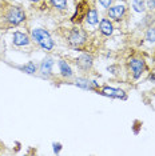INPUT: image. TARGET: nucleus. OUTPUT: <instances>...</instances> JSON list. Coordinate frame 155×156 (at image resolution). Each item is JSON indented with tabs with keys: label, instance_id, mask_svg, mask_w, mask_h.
<instances>
[{
	"label": "nucleus",
	"instance_id": "0eeeda50",
	"mask_svg": "<svg viewBox=\"0 0 155 156\" xmlns=\"http://www.w3.org/2000/svg\"><path fill=\"white\" fill-rule=\"evenodd\" d=\"M78 66L80 67V68H83V69H88L91 66H92V58H91L90 55H87V54H84L82 56H79L78 58Z\"/></svg>",
	"mask_w": 155,
	"mask_h": 156
},
{
	"label": "nucleus",
	"instance_id": "f8f14e48",
	"mask_svg": "<svg viewBox=\"0 0 155 156\" xmlns=\"http://www.w3.org/2000/svg\"><path fill=\"white\" fill-rule=\"evenodd\" d=\"M75 84L80 88H84V90H92L95 86V81H90L87 79H83V77H79V79H76Z\"/></svg>",
	"mask_w": 155,
	"mask_h": 156
},
{
	"label": "nucleus",
	"instance_id": "412c9836",
	"mask_svg": "<svg viewBox=\"0 0 155 156\" xmlns=\"http://www.w3.org/2000/svg\"><path fill=\"white\" fill-rule=\"evenodd\" d=\"M32 2H39V0H32Z\"/></svg>",
	"mask_w": 155,
	"mask_h": 156
},
{
	"label": "nucleus",
	"instance_id": "f03ea898",
	"mask_svg": "<svg viewBox=\"0 0 155 156\" xmlns=\"http://www.w3.org/2000/svg\"><path fill=\"white\" fill-rule=\"evenodd\" d=\"M26 19V13L22 8H19V7H12V8H9V11L7 12V20H8L11 24H20L23 22V20Z\"/></svg>",
	"mask_w": 155,
	"mask_h": 156
},
{
	"label": "nucleus",
	"instance_id": "4be33fe9",
	"mask_svg": "<svg viewBox=\"0 0 155 156\" xmlns=\"http://www.w3.org/2000/svg\"><path fill=\"white\" fill-rule=\"evenodd\" d=\"M0 45H2V41H0Z\"/></svg>",
	"mask_w": 155,
	"mask_h": 156
},
{
	"label": "nucleus",
	"instance_id": "ddd939ff",
	"mask_svg": "<svg viewBox=\"0 0 155 156\" xmlns=\"http://www.w3.org/2000/svg\"><path fill=\"white\" fill-rule=\"evenodd\" d=\"M86 19H87V23L91 24V26H95V24L98 23V12L95 11V9H91V11H88V13H87V16H86Z\"/></svg>",
	"mask_w": 155,
	"mask_h": 156
},
{
	"label": "nucleus",
	"instance_id": "6e6552de",
	"mask_svg": "<svg viewBox=\"0 0 155 156\" xmlns=\"http://www.w3.org/2000/svg\"><path fill=\"white\" fill-rule=\"evenodd\" d=\"M30 43V39L27 35H24L22 32H15L13 34V44L17 47H22V45H27Z\"/></svg>",
	"mask_w": 155,
	"mask_h": 156
},
{
	"label": "nucleus",
	"instance_id": "9b49d317",
	"mask_svg": "<svg viewBox=\"0 0 155 156\" xmlns=\"http://www.w3.org/2000/svg\"><path fill=\"white\" fill-rule=\"evenodd\" d=\"M99 28H100V32L103 35H107V36H108V35L112 34V24L110 23V20H107V19L102 20Z\"/></svg>",
	"mask_w": 155,
	"mask_h": 156
},
{
	"label": "nucleus",
	"instance_id": "1a4fd4ad",
	"mask_svg": "<svg viewBox=\"0 0 155 156\" xmlns=\"http://www.w3.org/2000/svg\"><path fill=\"white\" fill-rule=\"evenodd\" d=\"M103 94L107 95V96H111V98H122V99L126 98L124 92L122 90H115V88H110V87L103 88Z\"/></svg>",
	"mask_w": 155,
	"mask_h": 156
},
{
	"label": "nucleus",
	"instance_id": "20e7f679",
	"mask_svg": "<svg viewBox=\"0 0 155 156\" xmlns=\"http://www.w3.org/2000/svg\"><path fill=\"white\" fill-rule=\"evenodd\" d=\"M128 66H130V68L132 69L134 77L138 79V77L142 75V72L144 69V63L142 62V60H139V59H131L128 62Z\"/></svg>",
	"mask_w": 155,
	"mask_h": 156
},
{
	"label": "nucleus",
	"instance_id": "423d86ee",
	"mask_svg": "<svg viewBox=\"0 0 155 156\" xmlns=\"http://www.w3.org/2000/svg\"><path fill=\"white\" fill-rule=\"evenodd\" d=\"M124 11H126L124 5H115V7H112V8L108 9V16L114 20H119L123 16Z\"/></svg>",
	"mask_w": 155,
	"mask_h": 156
},
{
	"label": "nucleus",
	"instance_id": "a211bd4d",
	"mask_svg": "<svg viewBox=\"0 0 155 156\" xmlns=\"http://www.w3.org/2000/svg\"><path fill=\"white\" fill-rule=\"evenodd\" d=\"M144 4L147 5V8L153 9V8H155V0H146V3H144Z\"/></svg>",
	"mask_w": 155,
	"mask_h": 156
},
{
	"label": "nucleus",
	"instance_id": "4468645a",
	"mask_svg": "<svg viewBox=\"0 0 155 156\" xmlns=\"http://www.w3.org/2000/svg\"><path fill=\"white\" fill-rule=\"evenodd\" d=\"M132 8L136 12H143L144 11V2L143 0H132Z\"/></svg>",
	"mask_w": 155,
	"mask_h": 156
},
{
	"label": "nucleus",
	"instance_id": "f3484780",
	"mask_svg": "<svg viewBox=\"0 0 155 156\" xmlns=\"http://www.w3.org/2000/svg\"><path fill=\"white\" fill-rule=\"evenodd\" d=\"M146 40H149L150 43H155V30L154 28H150L146 34Z\"/></svg>",
	"mask_w": 155,
	"mask_h": 156
},
{
	"label": "nucleus",
	"instance_id": "39448f33",
	"mask_svg": "<svg viewBox=\"0 0 155 156\" xmlns=\"http://www.w3.org/2000/svg\"><path fill=\"white\" fill-rule=\"evenodd\" d=\"M52 66H54V59L51 56H47L43 62H41V66H40V73L41 76L44 77H48L51 75V71H52Z\"/></svg>",
	"mask_w": 155,
	"mask_h": 156
},
{
	"label": "nucleus",
	"instance_id": "9d476101",
	"mask_svg": "<svg viewBox=\"0 0 155 156\" xmlns=\"http://www.w3.org/2000/svg\"><path fill=\"white\" fill-rule=\"evenodd\" d=\"M59 69H60L62 75L64 77H71L72 76L71 67H70V64H67V62H64V60H60V62H59Z\"/></svg>",
	"mask_w": 155,
	"mask_h": 156
},
{
	"label": "nucleus",
	"instance_id": "aec40b11",
	"mask_svg": "<svg viewBox=\"0 0 155 156\" xmlns=\"http://www.w3.org/2000/svg\"><path fill=\"white\" fill-rule=\"evenodd\" d=\"M54 151L58 154V152L60 151V144H54Z\"/></svg>",
	"mask_w": 155,
	"mask_h": 156
},
{
	"label": "nucleus",
	"instance_id": "f257e3e1",
	"mask_svg": "<svg viewBox=\"0 0 155 156\" xmlns=\"http://www.w3.org/2000/svg\"><path fill=\"white\" fill-rule=\"evenodd\" d=\"M32 37L41 48L47 49V51H50V49H52V47H54V41H52L51 36L48 35V32H45L41 28H35V30H32Z\"/></svg>",
	"mask_w": 155,
	"mask_h": 156
},
{
	"label": "nucleus",
	"instance_id": "6ab92c4d",
	"mask_svg": "<svg viewBox=\"0 0 155 156\" xmlns=\"http://www.w3.org/2000/svg\"><path fill=\"white\" fill-rule=\"evenodd\" d=\"M99 3L103 7H106V8H107V7H110V4L112 3V0H99Z\"/></svg>",
	"mask_w": 155,
	"mask_h": 156
},
{
	"label": "nucleus",
	"instance_id": "7ed1b4c3",
	"mask_svg": "<svg viewBox=\"0 0 155 156\" xmlns=\"http://www.w3.org/2000/svg\"><path fill=\"white\" fill-rule=\"evenodd\" d=\"M68 40L72 45H80L86 41V34H84V31L75 28V30H72L71 34H70Z\"/></svg>",
	"mask_w": 155,
	"mask_h": 156
},
{
	"label": "nucleus",
	"instance_id": "dca6fc26",
	"mask_svg": "<svg viewBox=\"0 0 155 156\" xmlns=\"http://www.w3.org/2000/svg\"><path fill=\"white\" fill-rule=\"evenodd\" d=\"M52 4L59 9H66L67 8V0H51Z\"/></svg>",
	"mask_w": 155,
	"mask_h": 156
},
{
	"label": "nucleus",
	"instance_id": "2eb2a0df",
	"mask_svg": "<svg viewBox=\"0 0 155 156\" xmlns=\"http://www.w3.org/2000/svg\"><path fill=\"white\" fill-rule=\"evenodd\" d=\"M19 69H22V71H24V72H27V73H35V71H36V66H35L32 62H30L26 66L19 67Z\"/></svg>",
	"mask_w": 155,
	"mask_h": 156
}]
</instances>
